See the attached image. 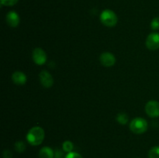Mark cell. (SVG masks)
<instances>
[{
	"label": "cell",
	"instance_id": "obj_1",
	"mask_svg": "<svg viewBox=\"0 0 159 158\" xmlns=\"http://www.w3.org/2000/svg\"><path fill=\"white\" fill-rule=\"evenodd\" d=\"M45 138L44 129L41 126L36 125L32 127L26 134V141L31 146H39L43 142Z\"/></svg>",
	"mask_w": 159,
	"mask_h": 158
},
{
	"label": "cell",
	"instance_id": "obj_2",
	"mask_svg": "<svg viewBox=\"0 0 159 158\" xmlns=\"http://www.w3.org/2000/svg\"><path fill=\"white\" fill-rule=\"evenodd\" d=\"M100 21L104 26L107 27H113L118 23V17L116 14L111 9H104L100 14Z\"/></svg>",
	"mask_w": 159,
	"mask_h": 158
},
{
	"label": "cell",
	"instance_id": "obj_3",
	"mask_svg": "<svg viewBox=\"0 0 159 158\" xmlns=\"http://www.w3.org/2000/svg\"><path fill=\"white\" fill-rule=\"evenodd\" d=\"M148 128V123L144 118L137 117L132 119L130 122V129L134 134H143L145 133Z\"/></svg>",
	"mask_w": 159,
	"mask_h": 158
},
{
	"label": "cell",
	"instance_id": "obj_4",
	"mask_svg": "<svg viewBox=\"0 0 159 158\" xmlns=\"http://www.w3.org/2000/svg\"><path fill=\"white\" fill-rule=\"evenodd\" d=\"M146 114L151 118L159 117V102L156 100H151L145 105Z\"/></svg>",
	"mask_w": 159,
	"mask_h": 158
},
{
	"label": "cell",
	"instance_id": "obj_5",
	"mask_svg": "<svg viewBox=\"0 0 159 158\" xmlns=\"http://www.w3.org/2000/svg\"><path fill=\"white\" fill-rule=\"evenodd\" d=\"M32 58L34 63L37 65H43L46 63L48 56L42 48L37 47L33 50Z\"/></svg>",
	"mask_w": 159,
	"mask_h": 158
},
{
	"label": "cell",
	"instance_id": "obj_6",
	"mask_svg": "<svg viewBox=\"0 0 159 158\" xmlns=\"http://www.w3.org/2000/svg\"><path fill=\"white\" fill-rule=\"evenodd\" d=\"M146 46L151 50L159 49V33L153 32L148 36L145 42Z\"/></svg>",
	"mask_w": 159,
	"mask_h": 158
},
{
	"label": "cell",
	"instance_id": "obj_7",
	"mask_svg": "<svg viewBox=\"0 0 159 158\" xmlns=\"http://www.w3.org/2000/svg\"><path fill=\"white\" fill-rule=\"evenodd\" d=\"M39 78H40V81L42 86L44 88H51L54 85V78H53L52 75L46 70L40 71V73L39 74Z\"/></svg>",
	"mask_w": 159,
	"mask_h": 158
},
{
	"label": "cell",
	"instance_id": "obj_8",
	"mask_svg": "<svg viewBox=\"0 0 159 158\" xmlns=\"http://www.w3.org/2000/svg\"><path fill=\"white\" fill-rule=\"evenodd\" d=\"M99 60L104 67L110 68L116 64V57L110 52H103L99 57Z\"/></svg>",
	"mask_w": 159,
	"mask_h": 158
},
{
	"label": "cell",
	"instance_id": "obj_9",
	"mask_svg": "<svg viewBox=\"0 0 159 158\" xmlns=\"http://www.w3.org/2000/svg\"><path fill=\"white\" fill-rule=\"evenodd\" d=\"M6 21L10 27H17L20 23V15L15 11H9L6 15Z\"/></svg>",
	"mask_w": 159,
	"mask_h": 158
},
{
	"label": "cell",
	"instance_id": "obj_10",
	"mask_svg": "<svg viewBox=\"0 0 159 158\" xmlns=\"http://www.w3.org/2000/svg\"><path fill=\"white\" fill-rule=\"evenodd\" d=\"M12 81L16 85H23L27 81V77L23 71H16L12 73Z\"/></svg>",
	"mask_w": 159,
	"mask_h": 158
},
{
	"label": "cell",
	"instance_id": "obj_11",
	"mask_svg": "<svg viewBox=\"0 0 159 158\" xmlns=\"http://www.w3.org/2000/svg\"><path fill=\"white\" fill-rule=\"evenodd\" d=\"M39 158H54V150L49 147H43L38 153Z\"/></svg>",
	"mask_w": 159,
	"mask_h": 158
},
{
	"label": "cell",
	"instance_id": "obj_12",
	"mask_svg": "<svg viewBox=\"0 0 159 158\" xmlns=\"http://www.w3.org/2000/svg\"><path fill=\"white\" fill-rule=\"evenodd\" d=\"M116 120L120 125H126L129 122V117L127 113L120 112L116 115Z\"/></svg>",
	"mask_w": 159,
	"mask_h": 158
},
{
	"label": "cell",
	"instance_id": "obj_13",
	"mask_svg": "<svg viewBox=\"0 0 159 158\" xmlns=\"http://www.w3.org/2000/svg\"><path fill=\"white\" fill-rule=\"evenodd\" d=\"M26 143L22 140L16 141V142L15 143V144H14V149H15V150L17 152V153H23V152L26 150Z\"/></svg>",
	"mask_w": 159,
	"mask_h": 158
},
{
	"label": "cell",
	"instance_id": "obj_14",
	"mask_svg": "<svg viewBox=\"0 0 159 158\" xmlns=\"http://www.w3.org/2000/svg\"><path fill=\"white\" fill-rule=\"evenodd\" d=\"M62 149L65 153H68L70 152H72L74 150V144L70 140H65V142L62 143Z\"/></svg>",
	"mask_w": 159,
	"mask_h": 158
},
{
	"label": "cell",
	"instance_id": "obj_15",
	"mask_svg": "<svg viewBox=\"0 0 159 158\" xmlns=\"http://www.w3.org/2000/svg\"><path fill=\"white\" fill-rule=\"evenodd\" d=\"M148 158H159V146H155L148 151Z\"/></svg>",
	"mask_w": 159,
	"mask_h": 158
},
{
	"label": "cell",
	"instance_id": "obj_16",
	"mask_svg": "<svg viewBox=\"0 0 159 158\" xmlns=\"http://www.w3.org/2000/svg\"><path fill=\"white\" fill-rule=\"evenodd\" d=\"M151 28H152L153 30L156 31L159 29V17H155L153 20L151 22Z\"/></svg>",
	"mask_w": 159,
	"mask_h": 158
},
{
	"label": "cell",
	"instance_id": "obj_17",
	"mask_svg": "<svg viewBox=\"0 0 159 158\" xmlns=\"http://www.w3.org/2000/svg\"><path fill=\"white\" fill-rule=\"evenodd\" d=\"M65 152L64 151L63 149H59L57 148L56 150H54V158H65Z\"/></svg>",
	"mask_w": 159,
	"mask_h": 158
},
{
	"label": "cell",
	"instance_id": "obj_18",
	"mask_svg": "<svg viewBox=\"0 0 159 158\" xmlns=\"http://www.w3.org/2000/svg\"><path fill=\"white\" fill-rule=\"evenodd\" d=\"M19 0H1L2 6H12L18 2Z\"/></svg>",
	"mask_w": 159,
	"mask_h": 158
},
{
	"label": "cell",
	"instance_id": "obj_19",
	"mask_svg": "<svg viewBox=\"0 0 159 158\" xmlns=\"http://www.w3.org/2000/svg\"><path fill=\"white\" fill-rule=\"evenodd\" d=\"M65 158H83L82 157V155L80 153H77V152H70V153H66L65 155Z\"/></svg>",
	"mask_w": 159,
	"mask_h": 158
},
{
	"label": "cell",
	"instance_id": "obj_20",
	"mask_svg": "<svg viewBox=\"0 0 159 158\" xmlns=\"http://www.w3.org/2000/svg\"><path fill=\"white\" fill-rule=\"evenodd\" d=\"M3 158H12V153L9 150H5L2 153Z\"/></svg>",
	"mask_w": 159,
	"mask_h": 158
}]
</instances>
